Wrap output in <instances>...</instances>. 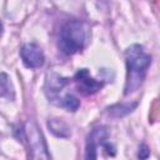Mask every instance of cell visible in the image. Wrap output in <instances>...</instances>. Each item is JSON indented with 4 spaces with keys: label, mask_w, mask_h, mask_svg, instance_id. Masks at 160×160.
<instances>
[{
    "label": "cell",
    "mask_w": 160,
    "mask_h": 160,
    "mask_svg": "<svg viewBox=\"0 0 160 160\" xmlns=\"http://www.w3.org/2000/svg\"><path fill=\"white\" fill-rule=\"evenodd\" d=\"M58 100L59 101L56 104L62 106V108H65L69 111H76L79 109V106H80V100L76 96H74L72 94H65L62 98H60Z\"/></svg>",
    "instance_id": "obj_11"
},
{
    "label": "cell",
    "mask_w": 160,
    "mask_h": 160,
    "mask_svg": "<svg viewBox=\"0 0 160 160\" xmlns=\"http://www.w3.org/2000/svg\"><path fill=\"white\" fill-rule=\"evenodd\" d=\"M1 34H2V24L0 21V36H1Z\"/></svg>",
    "instance_id": "obj_13"
},
{
    "label": "cell",
    "mask_w": 160,
    "mask_h": 160,
    "mask_svg": "<svg viewBox=\"0 0 160 160\" xmlns=\"http://www.w3.org/2000/svg\"><path fill=\"white\" fill-rule=\"evenodd\" d=\"M20 55H21L24 65L29 69L41 68L45 62L44 51L38 44H34V42L25 44L20 50Z\"/></svg>",
    "instance_id": "obj_4"
},
{
    "label": "cell",
    "mask_w": 160,
    "mask_h": 160,
    "mask_svg": "<svg viewBox=\"0 0 160 160\" xmlns=\"http://www.w3.org/2000/svg\"><path fill=\"white\" fill-rule=\"evenodd\" d=\"M126 60V81L124 88V94L130 95L135 92L146 76V71L151 64V56L145 52L141 45L134 44L125 50Z\"/></svg>",
    "instance_id": "obj_1"
},
{
    "label": "cell",
    "mask_w": 160,
    "mask_h": 160,
    "mask_svg": "<svg viewBox=\"0 0 160 160\" xmlns=\"http://www.w3.org/2000/svg\"><path fill=\"white\" fill-rule=\"evenodd\" d=\"M85 44V29L81 21L72 19L68 20L61 30L59 36V49L66 54L72 55L80 51Z\"/></svg>",
    "instance_id": "obj_2"
},
{
    "label": "cell",
    "mask_w": 160,
    "mask_h": 160,
    "mask_svg": "<svg viewBox=\"0 0 160 160\" xmlns=\"http://www.w3.org/2000/svg\"><path fill=\"white\" fill-rule=\"evenodd\" d=\"M48 128L58 138H69L71 135L69 125L62 119H49Z\"/></svg>",
    "instance_id": "obj_8"
},
{
    "label": "cell",
    "mask_w": 160,
    "mask_h": 160,
    "mask_svg": "<svg viewBox=\"0 0 160 160\" xmlns=\"http://www.w3.org/2000/svg\"><path fill=\"white\" fill-rule=\"evenodd\" d=\"M14 86L5 72H0V99H14Z\"/></svg>",
    "instance_id": "obj_10"
},
{
    "label": "cell",
    "mask_w": 160,
    "mask_h": 160,
    "mask_svg": "<svg viewBox=\"0 0 160 160\" xmlns=\"http://www.w3.org/2000/svg\"><path fill=\"white\" fill-rule=\"evenodd\" d=\"M149 154H150L149 148H148L145 144H142V145L140 146V149H139V154H138V156H139L140 159H146V158L149 156Z\"/></svg>",
    "instance_id": "obj_12"
},
{
    "label": "cell",
    "mask_w": 160,
    "mask_h": 160,
    "mask_svg": "<svg viewBox=\"0 0 160 160\" xmlns=\"http://www.w3.org/2000/svg\"><path fill=\"white\" fill-rule=\"evenodd\" d=\"M69 82L68 78L60 76L56 72H50L46 76V81H45V92L48 95V98L50 99V101H54L58 96V94L65 88V85Z\"/></svg>",
    "instance_id": "obj_7"
},
{
    "label": "cell",
    "mask_w": 160,
    "mask_h": 160,
    "mask_svg": "<svg viewBox=\"0 0 160 160\" xmlns=\"http://www.w3.org/2000/svg\"><path fill=\"white\" fill-rule=\"evenodd\" d=\"M22 129H24V138L28 139L31 150L30 156L32 159H49L50 154L48 152L44 136L39 130L38 125L32 121H28Z\"/></svg>",
    "instance_id": "obj_3"
},
{
    "label": "cell",
    "mask_w": 160,
    "mask_h": 160,
    "mask_svg": "<svg viewBox=\"0 0 160 160\" xmlns=\"http://www.w3.org/2000/svg\"><path fill=\"white\" fill-rule=\"evenodd\" d=\"M74 81L76 84L78 91L81 92L82 95H92L98 92L104 85L102 81L95 80L94 78H91L86 69L79 70L74 76Z\"/></svg>",
    "instance_id": "obj_5"
},
{
    "label": "cell",
    "mask_w": 160,
    "mask_h": 160,
    "mask_svg": "<svg viewBox=\"0 0 160 160\" xmlns=\"http://www.w3.org/2000/svg\"><path fill=\"white\" fill-rule=\"evenodd\" d=\"M108 139V130L105 126H98L92 129V131L88 136L86 141V159H96V150L102 146V144Z\"/></svg>",
    "instance_id": "obj_6"
},
{
    "label": "cell",
    "mask_w": 160,
    "mask_h": 160,
    "mask_svg": "<svg viewBox=\"0 0 160 160\" xmlns=\"http://www.w3.org/2000/svg\"><path fill=\"white\" fill-rule=\"evenodd\" d=\"M136 106H138V102H121V104H114L109 106L106 111L112 118H122L130 114Z\"/></svg>",
    "instance_id": "obj_9"
}]
</instances>
